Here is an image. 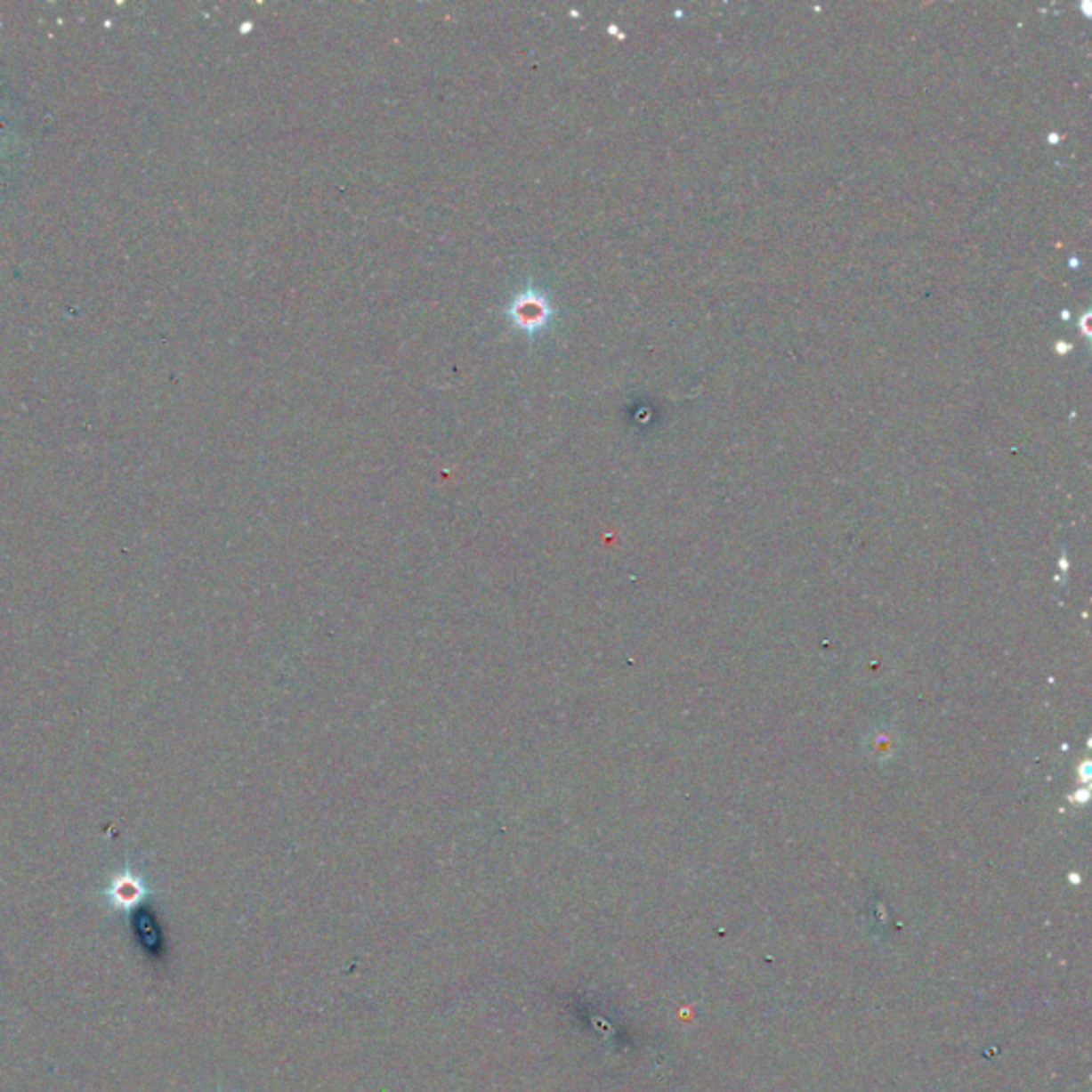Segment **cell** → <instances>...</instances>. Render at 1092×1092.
<instances>
[{"label":"cell","mask_w":1092,"mask_h":1092,"mask_svg":"<svg viewBox=\"0 0 1092 1092\" xmlns=\"http://www.w3.org/2000/svg\"><path fill=\"white\" fill-rule=\"evenodd\" d=\"M105 896L109 898L111 907L133 911V909H137L145 898L150 896V890L148 886H145L143 877L134 873L131 864H126V869L120 870V873L111 879V884L107 886Z\"/></svg>","instance_id":"1"},{"label":"cell","mask_w":1092,"mask_h":1092,"mask_svg":"<svg viewBox=\"0 0 1092 1092\" xmlns=\"http://www.w3.org/2000/svg\"><path fill=\"white\" fill-rule=\"evenodd\" d=\"M514 311L519 314V322H523V327H536L545 320L548 310L538 297H523L514 305Z\"/></svg>","instance_id":"3"},{"label":"cell","mask_w":1092,"mask_h":1092,"mask_svg":"<svg viewBox=\"0 0 1092 1092\" xmlns=\"http://www.w3.org/2000/svg\"><path fill=\"white\" fill-rule=\"evenodd\" d=\"M133 926H134V933H137L139 941L143 943V948H148L152 954H156V951H158V945L163 943V934H160L158 926H156L152 913H150L143 905L133 909Z\"/></svg>","instance_id":"2"}]
</instances>
